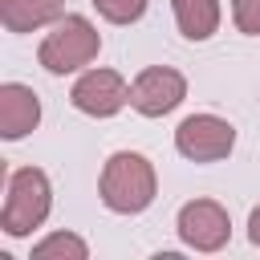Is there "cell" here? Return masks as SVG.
I'll use <instances>...</instances> for the list:
<instances>
[{"mask_svg":"<svg viewBox=\"0 0 260 260\" xmlns=\"http://www.w3.org/2000/svg\"><path fill=\"white\" fill-rule=\"evenodd\" d=\"M232 16L244 37H260V0H232Z\"/></svg>","mask_w":260,"mask_h":260,"instance_id":"13","label":"cell"},{"mask_svg":"<svg viewBox=\"0 0 260 260\" xmlns=\"http://www.w3.org/2000/svg\"><path fill=\"white\" fill-rule=\"evenodd\" d=\"M85 256H89V248L73 232H53L32 248V260H85Z\"/></svg>","mask_w":260,"mask_h":260,"instance_id":"11","label":"cell"},{"mask_svg":"<svg viewBox=\"0 0 260 260\" xmlns=\"http://www.w3.org/2000/svg\"><path fill=\"white\" fill-rule=\"evenodd\" d=\"M69 102H73L81 114H89V118H114V114L130 102V85H126L122 73H114V69H89V73H81V77L73 81Z\"/></svg>","mask_w":260,"mask_h":260,"instance_id":"7","label":"cell"},{"mask_svg":"<svg viewBox=\"0 0 260 260\" xmlns=\"http://www.w3.org/2000/svg\"><path fill=\"white\" fill-rule=\"evenodd\" d=\"M183 98H187V77L171 65H150L130 85V106L142 118H162L175 106H183Z\"/></svg>","mask_w":260,"mask_h":260,"instance_id":"5","label":"cell"},{"mask_svg":"<svg viewBox=\"0 0 260 260\" xmlns=\"http://www.w3.org/2000/svg\"><path fill=\"white\" fill-rule=\"evenodd\" d=\"M179 240L195 252H219L232 240V219L215 199H191L179 207Z\"/></svg>","mask_w":260,"mask_h":260,"instance_id":"6","label":"cell"},{"mask_svg":"<svg viewBox=\"0 0 260 260\" xmlns=\"http://www.w3.org/2000/svg\"><path fill=\"white\" fill-rule=\"evenodd\" d=\"M98 49H102V37H98V28L85 20V16H61L57 24H53V32L41 41V49H37V61L49 69V73H73V69H81V65H89L93 57H98Z\"/></svg>","mask_w":260,"mask_h":260,"instance_id":"3","label":"cell"},{"mask_svg":"<svg viewBox=\"0 0 260 260\" xmlns=\"http://www.w3.org/2000/svg\"><path fill=\"white\" fill-rule=\"evenodd\" d=\"M37 122H41V98L20 81H4L0 85V134L16 142L28 130H37Z\"/></svg>","mask_w":260,"mask_h":260,"instance_id":"8","label":"cell"},{"mask_svg":"<svg viewBox=\"0 0 260 260\" xmlns=\"http://www.w3.org/2000/svg\"><path fill=\"white\" fill-rule=\"evenodd\" d=\"M65 0H0V24L8 32H32L61 20Z\"/></svg>","mask_w":260,"mask_h":260,"instance_id":"9","label":"cell"},{"mask_svg":"<svg viewBox=\"0 0 260 260\" xmlns=\"http://www.w3.org/2000/svg\"><path fill=\"white\" fill-rule=\"evenodd\" d=\"M98 191H102V203L118 215H138L154 203L158 195V179H154V167L146 154L138 150H118L106 158L102 167V179H98Z\"/></svg>","mask_w":260,"mask_h":260,"instance_id":"1","label":"cell"},{"mask_svg":"<svg viewBox=\"0 0 260 260\" xmlns=\"http://www.w3.org/2000/svg\"><path fill=\"white\" fill-rule=\"evenodd\" d=\"M171 8L187 41H207L219 28V0H171Z\"/></svg>","mask_w":260,"mask_h":260,"instance_id":"10","label":"cell"},{"mask_svg":"<svg viewBox=\"0 0 260 260\" xmlns=\"http://www.w3.org/2000/svg\"><path fill=\"white\" fill-rule=\"evenodd\" d=\"M93 8L110 20V24H134L146 12V0H93Z\"/></svg>","mask_w":260,"mask_h":260,"instance_id":"12","label":"cell"},{"mask_svg":"<svg viewBox=\"0 0 260 260\" xmlns=\"http://www.w3.org/2000/svg\"><path fill=\"white\" fill-rule=\"evenodd\" d=\"M49 207H53V187H49V175L41 167H20L8 175V195H4V207H0V228L8 236H28L32 228H41L49 219Z\"/></svg>","mask_w":260,"mask_h":260,"instance_id":"2","label":"cell"},{"mask_svg":"<svg viewBox=\"0 0 260 260\" xmlns=\"http://www.w3.org/2000/svg\"><path fill=\"white\" fill-rule=\"evenodd\" d=\"M248 240L260 248V207H252V215H248Z\"/></svg>","mask_w":260,"mask_h":260,"instance_id":"14","label":"cell"},{"mask_svg":"<svg viewBox=\"0 0 260 260\" xmlns=\"http://www.w3.org/2000/svg\"><path fill=\"white\" fill-rule=\"evenodd\" d=\"M236 146V126L215 114H191L175 130V150L191 162H219Z\"/></svg>","mask_w":260,"mask_h":260,"instance_id":"4","label":"cell"}]
</instances>
